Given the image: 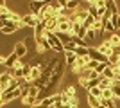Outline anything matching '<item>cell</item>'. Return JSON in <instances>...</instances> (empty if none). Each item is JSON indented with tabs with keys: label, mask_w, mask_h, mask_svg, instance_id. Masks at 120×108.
<instances>
[{
	"label": "cell",
	"mask_w": 120,
	"mask_h": 108,
	"mask_svg": "<svg viewBox=\"0 0 120 108\" xmlns=\"http://www.w3.org/2000/svg\"><path fill=\"white\" fill-rule=\"evenodd\" d=\"M57 63H59V60H56V58H54V60H50V61L47 63V67L41 70L40 77H38V79H36L32 85H34V87H38L40 90H43V88L47 87V83L50 81V77H52V72H54V68L57 67Z\"/></svg>",
	"instance_id": "1"
},
{
	"label": "cell",
	"mask_w": 120,
	"mask_h": 108,
	"mask_svg": "<svg viewBox=\"0 0 120 108\" xmlns=\"http://www.w3.org/2000/svg\"><path fill=\"white\" fill-rule=\"evenodd\" d=\"M65 67H66V63H65V61H59V63H57V67H56L54 72H52L50 81L47 83V87H45L47 92H52V90H54V88L61 83V79L65 77Z\"/></svg>",
	"instance_id": "2"
},
{
	"label": "cell",
	"mask_w": 120,
	"mask_h": 108,
	"mask_svg": "<svg viewBox=\"0 0 120 108\" xmlns=\"http://www.w3.org/2000/svg\"><path fill=\"white\" fill-rule=\"evenodd\" d=\"M45 38H47L49 47L52 49V51H56V52H65V47H63V43H61V40L57 38V34H56V32L47 31V32H45Z\"/></svg>",
	"instance_id": "3"
},
{
	"label": "cell",
	"mask_w": 120,
	"mask_h": 108,
	"mask_svg": "<svg viewBox=\"0 0 120 108\" xmlns=\"http://www.w3.org/2000/svg\"><path fill=\"white\" fill-rule=\"evenodd\" d=\"M61 99V94H54V96H50V97H45V99H38L40 103L34 104V106H30V108H52L57 101Z\"/></svg>",
	"instance_id": "4"
},
{
	"label": "cell",
	"mask_w": 120,
	"mask_h": 108,
	"mask_svg": "<svg viewBox=\"0 0 120 108\" xmlns=\"http://www.w3.org/2000/svg\"><path fill=\"white\" fill-rule=\"evenodd\" d=\"M88 56H90V60H93V61H97V63H106V65H109V63H108V56H104V54H102L99 49H95V47H90V49H88Z\"/></svg>",
	"instance_id": "5"
},
{
	"label": "cell",
	"mask_w": 120,
	"mask_h": 108,
	"mask_svg": "<svg viewBox=\"0 0 120 108\" xmlns=\"http://www.w3.org/2000/svg\"><path fill=\"white\" fill-rule=\"evenodd\" d=\"M90 56H86V58H77V61L74 63V67H72V72H75V74H81V72L84 70L86 67H88V63H90Z\"/></svg>",
	"instance_id": "6"
},
{
	"label": "cell",
	"mask_w": 120,
	"mask_h": 108,
	"mask_svg": "<svg viewBox=\"0 0 120 108\" xmlns=\"http://www.w3.org/2000/svg\"><path fill=\"white\" fill-rule=\"evenodd\" d=\"M15 83H16V79L11 76L9 72H2V74H0V88H2V90H5L7 87L15 85Z\"/></svg>",
	"instance_id": "7"
},
{
	"label": "cell",
	"mask_w": 120,
	"mask_h": 108,
	"mask_svg": "<svg viewBox=\"0 0 120 108\" xmlns=\"http://www.w3.org/2000/svg\"><path fill=\"white\" fill-rule=\"evenodd\" d=\"M20 27H22V24H16V22H4V25H2L0 31L4 32V34H13V32H16Z\"/></svg>",
	"instance_id": "8"
},
{
	"label": "cell",
	"mask_w": 120,
	"mask_h": 108,
	"mask_svg": "<svg viewBox=\"0 0 120 108\" xmlns=\"http://www.w3.org/2000/svg\"><path fill=\"white\" fill-rule=\"evenodd\" d=\"M38 24H40V20H38L34 15H23V16H22V25H25V27L36 29V25H38Z\"/></svg>",
	"instance_id": "9"
},
{
	"label": "cell",
	"mask_w": 120,
	"mask_h": 108,
	"mask_svg": "<svg viewBox=\"0 0 120 108\" xmlns=\"http://www.w3.org/2000/svg\"><path fill=\"white\" fill-rule=\"evenodd\" d=\"M45 4L47 2H30L29 4V9H30V15H34V16H38L41 13V9H43V7H45Z\"/></svg>",
	"instance_id": "10"
},
{
	"label": "cell",
	"mask_w": 120,
	"mask_h": 108,
	"mask_svg": "<svg viewBox=\"0 0 120 108\" xmlns=\"http://www.w3.org/2000/svg\"><path fill=\"white\" fill-rule=\"evenodd\" d=\"M18 63H20V58L16 56L15 52H11L9 56L5 58V67H7V68H15Z\"/></svg>",
	"instance_id": "11"
},
{
	"label": "cell",
	"mask_w": 120,
	"mask_h": 108,
	"mask_svg": "<svg viewBox=\"0 0 120 108\" xmlns=\"http://www.w3.org/2000/svg\"><path fill=\"white\" fill-rule=\"evenodd\" d=\"M18 58H23L25 54H27V45H25L23 41H16V45H15V51H13Z\"/></svg>",
	"instance_id": "12"
},
{
	"label": "cell",
	"mask_w": 120,
	"mask_h": 108,
	"mask_svg": "<svg viewBox=\"0 0 120 108\" xmlns=\"http://www.w3.org/2000/svg\"><path fill=\"white\" fill-rule=\"evenodd\" d=\"M99 51L102 52V54H104V56H108V58H109L111 54H113V52H115V49H113V47H111V43H109V41L106 40L104 43H102V45L99 47Z\"/></svg>",
	"instance_id": "13"
},
{
	"label": "cell",
	"mask_w": 120,
	"mask_h": 108,
	"mask_svg": "<svg viewBox=\"0 0 120 108\" xmlns=\"http://www.w3.org/2000/svg\"><path fill=\"white\" fill-rule=\"evenodd\" d=\"M63 54H65V63L72 68V67H74V63L77 61V56H75V52H68V51H65Z\"/></svg>",
	"instance_id": "14"
},
{
	"label": "cell",
	"mask_w": 120,
	"mask_h": 108,
	"mask_svg": "<svg viewBox=\"0 0 120 108\" xmlns=\"http://www.w3.org/2000/svg\"><path fill=\"white\" fill-rule=\"evenodd\" d=\"M102 77H108V79H111V81H115L116 79V74H115V68L111 67V65H108V67L104 68V72L100 74Z\"/></svg>",
	"instance_id": "15"
},
{
	"label": "cell",
	"mask_w": 120,
	"mask_h": 108,
	"mask_svg": "<svg viewBox=\"0 0 120 108\" xmlns=\"http://www.w3.org/2000/svg\"><path fill=\"white\" fill-rule=\"evenodd\" d=\"M40 92H41V90H40L38 87H34V85H30V87H29V88H27V90L23 92V96L27 94V96H32V97H36V99H38V97H40Z\"/></svg>",
	"instance_id": "16"
},
{
	"label": "cell",
	"mask_w": 120,
	"mask_h": 108,
	"mask_svg": "<svg viewBox=\"0 0 120 108\" xmlns=\"http://www.w3.org/2000/svg\"><path fill=\"white\" fill-rule=\"evenodd\" d=\"M111 92H113V99H120V81H113V85H111Z\"/></svg>",
	"instance_id": "17"
},
{
	"label": "cell",
	"mask_w": 120,
	"mask_h": 108,
	"mask_svg": "<svg viewBox=\"0 0 120 108\" xmlns=\"http://www.w3.org/2000/svg\"><path fill=\"white\" fill-rule=\"evenodd\" d=\"M22 103L27 104V106H34V104H38L40 101H38L36 97H32V96H27V94H25L23 97H22Z\"/></svg>",
	"instance_id": "18"
},
{
	"label": "cell",
	"mask_w": 120,
	"mask_h": 108,
	"mask_svg": "<svg viewBox=\"0 0 120 108\" xmlns=\"http://www.w3.org/2000/svg\"><path fill=\"white\" fill-rule=\"evenodd\" d=\"M111 85H113V81H111V79H108V77H102V76H100V85H99V88H100V90L111 88Z\"/></svg>",
	"instance_id": "19"
},
{
	"label": "cell",
	"mask_w": 120,
	"mask_h": 108,
	"mask_svg": "<svg viewBox=\"0 0 120 108\" xmlns=\"http://www.w3.org/2000/svg\"><path fill=\"white\" fill-rule=\"evenodd\" d=\"M108 41L111 43V47H113V49H118V47H120V34H111V38H109Z\"/></svg>",
	"instance_id": "20"
},
{
	"label": "cell",
	"mask_w": 120,
	"mask_h": 108,
	"mask_svg": "<svg viewBox=\"0 0 120 108\" xmlns=\"http://www.w3.org/2000/svg\"><path fill=\"white\" fill-rule=\"evenodd\" d=\"M88 104H90L91 108H99L100 106V99H97V97H93V96L88 94Z\"/></svg>",
	"instance_id": "21"
},
{
	"label": "cell",
	"mask_w": 120,
	"mask_h": 108,
	"mask_svg": "<svg viewBox=\"0 0 120 108\" xmlns=\"http://www.w3.org/2000/svg\"><path fill=\"white\" fill-rule=\"evenodd\" d=\"M75 56L77 58H86L88 56V47H77V49H75Z\"/></svg>",
	"instance_id": "22"
},
{
	"label": "cell",
	"mask_w": 120,
	"mask_h": 108,
	"mask_svg": "<svg viewBox=\"0 0 120 108\" xmlns=\"http://www.w3.org/2000/svg\"><path fill=\"white\" fill-rule=\"evenodd\" d=\"M111 24H113V27L116 29H120V13H115V15H111Z\"/></svg>",
	"instance_id": "23"
},
{
	"label": "cell",
	"mask_w": 120,
	"mask_h": 108,
	"mask_svg": "<svg viewBox=\"0 0 120 108\" xmlns=\"http://www.w3.org/2000/svg\"><path fill=\"white\" fill-rule=\"evenodd\" d=\"M106 9L109 11L111 15H115V13H118V9H116V4L113 2V0H109V2H106Z\"/></svg>",
	"instance_id": "24"
},
{
	"label": "cell",
	"mask_w": 120,
	"mask_h": 108,
	"mask_svg": "<svg viewBox=\"0 0 120 108\" xmlns=\"http://www.w3.org/2000/svg\"><path fill=\"white\" fill-rule=\"evenodd\" d=\"M79 0H70V2H66V9H70V11H77L79 9Z\"/></svg>",
	"instance_id": "25"
},
{
	"label": "cell",
	"mask_w": 120,
	"mask_h": 108,
	"mask_svg": "<svg viewBox=\"0 0 120 108\" xmlns=\"http://www.w3.org/2000/svg\"><path fill=\"white\" fill-rule=\"evenodd\" d=\"M88 94H90V96H93V97H97V99H100V97H102V90H100L99 87L90 88V90H88Z\"/></svg>",
	"instance_id": "26"
},
{
	"label": "cell",
	"mask_w": 120,
	"mask_h": 108,
	"mask_svg": "<svg viewBox=\"0 0 120 108\" xmlns=\"http://www.w3.org/2000/svg\"><path fill=\"white\" fill-rule=\"evenodd\" d=\"M102 22V20H100ZM102 27H104V31H108V32H113L115 34V27H113V24H111V20H108V22H102Z\"/></svg>",
	"instance_id": "27"
},
{
	"label": "cell",
	"mask_w": 120,
	"mask_h": 108,
	"mask_svg": "<svg viewBox=\"0 0 120 108\" xmlns=\"http://www.w3.org/2000/svg\"><path fill=\"white\" fill-rule=\"evenodd\" d=\"M63 47H65V51H68V52H75V49H77V45H75V43H74L72 40L68 41V43H65Z\"/></svg>",
	"instance_id": "28"
},
{
	"label": "cell",
	"mask_w": 120,
	"mask_h": 108,
	"mask_svg": "<svg viewBox=\"0 0 120 108\" xmlns=\"http://www.w3.org/2000/svg\"><path fill=\"white\" fill-rule=\"evenodd\" d=\"M100 99H113V92H111V88L102 90V97H100Z\"/></svg>",
	"instance_id": "29"
},
{
	"label": "cell",
	"mask_w": 120,
	"mask_h": 108,
	"mask_svg": "<svg viewBox=\"0 0 120 108\" xmlns=\"http://www.w3.org/2000/svg\"><path fill=\"white\" fill-rule=\"evenodd\" d=\"M52 108H72V106H70V104H66V103H63V101L59 99V101H57V103H56Z\"/></svg>",
	"instance_id": "30"
},
{
	"label": "cell",
	"mask_w": 120,
	"mask_h": 108,
	"mask_svg": "<svg viewBox=\"0 0 120 108\" xmlns=\"http://www.w3.org/2000/svg\"><path fill=\"white\" fill-rule=\"evenodd\" d=\"M106 67H108V65H106V63H99V65H97V68H95V70L99 72V74H102V72H104V68H106Z\"/></svg>",
	"instance_id": "31"
},
{
	"label": "cell",
	"mask_w": 120,
	"mask_h": 108,
	"mask_svg": "<svg viewBox=\"0 0 120 108\" xmlns=\"http://www.w3.org/2000/svg\"><path fill=\"white\" fill-rule=\"evenodd\" d=\"M0 65H5V58L4 56H0Z\"/></svg>",
	"instance_id": "32"
},
{
	"label": "cell",
	"mask_w": 120,
	"mask_h": 108,
	"mask_svg": "<svg viewBox=\"0 0 120 108\" xmlns=\"http://www.w3.org/2000/svg\"><path fill=\"white\" fill-rule=\"evenodd\" d=\"M2 7H5V2H4V0H0V9H2Z\"/></svg>",
	"instance_id": "33"
},
{
	"label": "cell",
	"mask_w": 120,
	"mask_h": 108,
	"mask_svg": "<svg viewBox=\"0 0 120 108\" xmlns=\"http://www.w3.org/2000/svg\"><path fill=\"white\" fill-rule=\"evenodd\" d=\"M2 25H4V22H2V20H0V29H2Z\"/></svg>",
	"instance_id": "34"
},
{
	"label": "cell",
	"mask_w": 120,
	"mask_h": 108,
	"mask_svg": "<svg viewBox=\"0 0 120 108\" xmlns=\"http://www.w3.org/2000/svg\"><path fill=\"white\" fill-rule=\"evenodd\" d=\"M116 81H120V74H118V76H116Z\"/></svg>",
	"instance_id": "35"
},
{
	"label": "cell",
	"mask_w": 120,
	"mask_h": 108,
	"mask_svg": "<svg viewBox=\"0 0 120 108\" xmlns=\"http://www.w3.org/2000/svg\"><path fill=\"white\" fill-rule=\"evenodd\" d=\"M2 104H4V103H2V97H0V106H2Z\"/></svg>",
	"instance_id": "36"
},
{
	"label": "cell",
	"mask_w": 120,
	"mask_h": 108,
	"mask_svg": "<svg viewBox=\"0 0 120 108\" xmlns=\"http://www.w3.org/2000/svg\"><path fill=\"white\" fill-rule=\"evenodd\" d=\"M99 108H106V106H104V104H100V106H99Z\"/></svg>",
	"instance_id": "37"
}]
</instances>
